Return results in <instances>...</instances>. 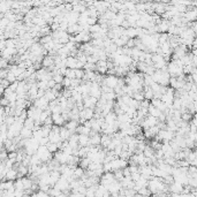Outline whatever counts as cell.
Here are the masks:
<instances>
[{"instance_id": "obj_30", "label": "cell", "mask_w": 197, "mask_h": 197, "mask_svg": "<svg viewBox=\"0 0 197 197\" xmlns=\"http://www.w3.org/2000/svg\"><path fill=\"white\" fill-rule=\"evenodd\" d=\"M90 164H91V161L88 159L87 157H85V158H81V161H80V165H79V166L82 167L84 171H87L88 167H89V165H90Z\"/></svg>"}, {"instance_id": "obj_26", "label": "cell", "mask_w": 197, "mask_h": 197, "mask_svg": "<svg viewBox=\"0 0 197 197\" xmlns=\"http://www.w3.org/2000/svg\"><path fill=\"white\" fill-rule=\"evenodd\" d=\"M149 115L155 117V118H159L160 115H161V112H160L157 107L153 106V105H150V107H149Z\"/></svg>"}, {"instance_id": "obj_52", "label": "cell", "mask_w": 197, "mask_h": 197, "mask_svg": "<svg viewBox=\"0 0 197 197\" xmlns=\"http://www.w3.org/2000/svg\"><path fill=\"white\" fill-rule=\"evenodd\" d=\"M193 55H194V57L197 58V50H194L193 49Z\"/></svg>"}, {"instance_id": "obj_2", "label": "cell", "mask_w": 197, "mask_h": 197, "mask_svg": "<svg viewBox=\"0 0 197 197\" xmlns=\"http://www.w3.org/2000/svg\"><path fill=\"white\" fill-rule=\"evenodd\" d=\"M118 84H119V77H117L115 75H107L104 77L102 85H106L107 88L114 90L118 87Z\"/></svg>"}, {"instance_id": "obj_24", "label": "cell", "mask_w": 197, "mask_h": 197, "mask_svg": "<svg viewBox=\"0 0 197 197\" xmlns=\"http://www.w3.org/2000/svg\"><path fill=\"white\" fill-rule=\"evenodd\" d=\"M112 143V136L106 135V134H103L102 135V147L105 148V150L107 149V147Z\"/></svg>"}, {"instance_id": "obj_29", "label": "cell", "mask_w": 197, "mask_h": 197, "mask_svg": "<svg viewBox=\"0 0 197 197\" xmlns=\"http://www.w3.org/2000/svg\"><path fill=\"white\" fill-rule=\"evenodd\" d=\"M47 149H49V151L51 152L52 155H55V153L59 151V147H58V144L51 143V142L47 144Z\"/></svg>"}, {"instance_id": "obj_47", "label": "cell", "mask_w": 197, "mask_h": 197, "mask_svg": "<svg viewBox=\"0 0 197 197\" xmlns=\"http://www.w3.org/2000/svg\"><path fill=\"white\" fill-rule=\"evenodd\" d=\"M141 178H142V174H141V173H134V174H132V180H133L134 182H138Z\"/></svg>"}, {"instance_id": "obj_38", "label": "cell", "mask_w": 197, "mask_h": 197, "mask_svg": "<svg viewBox=\"0 0 197 197\" xmlns=\"http://www.w3.org/2000/svg\"><path fill=\"white\" fill-rule=\"evenodd\" d=\"M16 121V118L13 117V115H8L7 118H6V121H5V123L8 126V127H11V126H13L14 123H15Z\"/></svg>"}, {"instance_id": "obj_25", "label": "cell", "mask_w": 197, "mask_h": 197, "mask_svg": "<svg viewBox=\"0 0 197 197\" xmlns=\"http://www.w3.org/2000/svg\"><path fill=\"white\" fill-rule=\"evenodd\" d=\"M125 34L127 35V36H128L130 39H134V38L138 37V32H137L136 28H129V29H126Z\"/></svg>"}, {"instance_id": "obj_21", "label": "cell", "mask_w": 197, "mask_h": 197, "mask_svg": "<svg viewBox=\"0 0 197 197\" xmlns=\"http://www.w3.org/2000/svg\"><path fill=\"white\" fill-rule=\"evenodd\" d=\"M143 92H144V98L148 99V100H150V102H151L152 99L155 98V92L152 91V89L150 87H144Z\"/></svg>"}, {"instance_id": "obj_8", "label": "cell", "mask_w": 197, "mask_h": 197, "mask_svg": "<svg viewBox=\"0 0 197 197\" xmlns=\"http://www.w3.org/2000/svg\"><path fill=\"white\" fill-rule=\"evenodd\" d=\"M183 17L188 21L189 23L196 22L197 20V8L195 9H190V11H187L185 14H183Z\"/></svg>"}, {"instance_id": "obj_7", "label": "cell", "mask_w": 197, "mask_h": 197, "mask_svg": "<svg viewBox=\"0 0 197 197\" xmlns=\"http://www.w3.org/2000/svg\"><path fill=\"white\" fill-rule=\"evenodd\" d=\"M55 188H58L59 190H61L62 193H66L67 190H70V183H69L68 180H66V179L61 178L58 183L55 185Z\"/></svg>"}, {"instance_id": "obj_22", "label": "cell", "mask_w": 197, "mask_h": 197, "mask_svg": "<svg viewBox=\"0 0 197 197\" xmlns=\"http://www.w3.org/2000/svg\"><path fill=\"white\" fill-rule=\"evenodd\" d=\"M118 121H119V123H133V119L128 117L126 113H122L118 115Z\"/></svg>"}, {"instance_id": "obj_18", "label": "cell", "mask_w": 197, "mask_h": 197, "mask_svg": "<svg viewBox=\"0 0 197 197\" xmlns=\"http://www.w3.org/2000/svg\"><path fill=\"white\" fill-rule=\"evenodd\" d=\"M90 145H92V147L102 145V135L100 134H95L92 137H90Z\"/></svg>"}, {"instance_id": "obj_6", "label": "cell", "mask_w": 197, "mask_h": 197, "mask_svg": "<svg viewBox=\"0 0 197 197\" xmlns=\"http://www.w3.org/2000/svg\"><path fill=\"white\" fill-rule=\"evenodd\" d=\"M110 70L108 69V61L105 60H99L97 64H96V72H98L99 74H105Z\"/></svg>"}, {"instance_id": "obj_45", "label": "cell", "mask_w": 197, "mask_h": 197, "mask_svg": "<svg viewBox=\"0 0 197 197\" xmlns=\"http://www.w3.org/2000/svg\"><path fill=\"white\" fill-rule=\"evenodd\" d=\"M150 105H151V102L148 100V99H144L143 102H141V107H142V108H148L149 110Z\"/></svg>"}, {"instance_id": "obj_41", "label": "cell", "mask_w": 197, "mask_h": 197, "mask_svg": "<svg viewBox=\"0 0 197 197\" xmlns=\"http://www.w3.org/2000/svg\"><path fill=\"white\" fill-rule=\"evenodd\" d=\"M62 87L65 89H72V80L68 77H65L64 82H62Z\"/></svg>"}, {"instance_id": "obj_31", "label": "cell", "mask_w": 197, "mask_h": 197, "mask_svg": "<svg viewBox=\"0 0 197 197\" xmlns=\"http://www.w3.org/2000/svg\"><path fill=\"white\" fill-rule=\"evenodd\" d=\"M133 98L136 99L137 102H143L144 99V92L143 91H136V92H134L133 95Z\"/></svg>"}, {"instance_id": "obj_28", "label": "cell", "mask_w": 197, "mask_h": 197, "mask_svg": "<svg viewBox=\"0 0 197 197\" xmlns=\"http://www.w3.org/2000/svg\"><path fill=\"white\" fill-rule=\"evenodd\" d=\"M143 155L145 156L147 158H149V159H150V158H152V157L156 155V151L151 148V147H150V145H148V147H147V149L144 150Z\"/></svg>"}, {"instance_id": "obj_10", "label": "cell", "mask_w": 197, "mask_h": 197, "mask_svg": "<svg viewBox=\"0 0 197 197\" xmlns=\"http://www.w3.org/2000/svg\"><path fill=\"white\" fill-rule=\"evenodd\" d=\"M168 189H170L171 194H182L185 190V186H182L181 183L174 181L171 186H168Z\"/></svg>"}, {"instance_id": "obj_3", "label": "cell", "mask_w": 197, "mask_h": 197, "mask_svg": "<svg viewBox=\"0 0 197 197\" xmlns=\"http://www.w3.org/2000/svg\"><path fill=\"white\" fill-rule=\"evenodd\" d=\"M159 119L155 117H151V115H148V117L144 119L142 123H141V127L143 129H148L151 128V127H156V126L159 125Z\"/></svg>"}, {"instance_id": "obj_20", "label": "cell", "mask_w": 197, "mask_h": 197, "mask_svg": "<svg viewBox=\"0 0 197 197\" xmlns=\"http://www.w3.org/2000/svg\"><path fill=\"white\" fill-rule=\"evenodd\" d=\"M34 135V132L31 130V129H28L27 127H23V129L21 130V134H20V136L22 140H28V138H31Z\"/></svg>"}, {"instance_id": "obj_19", "label": "cell", "mask_w": 197, "mask_h": 197, "mask_svg": "<svg viewBox=\"0 0 197 197\" xmlns=\"http://www.w3.org/2000/svg\"><path fill=\"white\" fill-rule=\"evenodd\" d=\"M118 121V115L114 112H111L105 117V123L107 125H114Z\"/></svg>"}, {"instance_id": "obj_16", "label": "cell", "mask_w": 197, "mask_h": 197, "mask_svg": "<svg viewBox=\"0 0 197 197\" xmlns=\"http://www.w3.org/2000/svg\"><path fill=\"white\" fill-rule=\"evenodd\" d=\"M79 144L81 148H85L90 145V136L88 135H79Z\"/></svg>"}, {"instance_id": "obj_14", "label": "cell", "mask_w": 197, "mask_h": 197, "mask_svg": "<svg viewBox=\"0 0 197 197\" xmlns=\"http://www.w3.org/2000/svg\"><path fill=\"white\" fill-rule=\"evenodd\" d=\"M67 68L69 69H79V60L75 57L67 58Z\"/></svg>"}, {"instance_id": "obj_33", "label": "cell", "mask_w": 197, "mask_h": 197, "mask_svg": "<svg viewBox=\"0 0 197 197\" xmlns=\"http://www.w3.org/2000/svg\"><path fill=\"white\" fill-rule=\"evenodd\" d=\"M140 195H142V196L144 197H150V195H151V191H150V189H149L148 187H143V188H141L140 190H138V193Z\"/></svg>"}, {"instance_id": "obj_37", "label": "cell", "mask_w": 197, "mask_h": 197, "mask_svg": "<svg viewBox=\"0 0 197 197\" xmlns=\"http://www.w3.org/2000/svg\"><path fill=\"white\" fill-rule=\"evenodd\" d=\"M24 127H27L28 129H31V130H34L35 128V121L30 118H28L27 120L24 121Z\"/></svg>"}, {"instance_id": "obj_17", "label": "cell", "mask_w": 197, "mask_h": 197, "mask_svg": "<svg viewBox=\"0 0 197 197\" xmlns=\"http://www.w3.org/2000/svg\"><path fill=\"white\" fill-rule=\"evenodd\" d=\"M72 135L73 134L70 133L66 127H60V137H61V141H62V142H65V141H69V138H70Z\"/></svg>"}, {"instance_id": "obj_40", "label": "cell", "mask_w": 197, "mask_h": 197, "mask_svg": "<svg viewBox=\"0 0 197 197\" xmlns=\"http://www.w3.org/2000/svg\"><path fill=\"white\" fill-rule=\"evenodd\" d=\"M53 80L55 81V83L57 84H62V82H64V80H65V76H62V75H60V74H54L53 75Z\"/></svg>"}, {"instance_id": "obj_46", "label": "cell", "mask_w": 197, "mask_h": 197, "mask_svg": "<svg viewBox=\"0 0 197 197\" xmlns=\"http://www.w3.org/2000/svg\"><path fill=\"white\" fill-rule=\"evenodd\" d=\"M8 73H9V68L1 69V72H0V77H1V80H4V79H6V77H7Z\"/></svg>"}, {"instance_id": "obj_1", "label": "cell", "mask_w": 197, "mask_h": 197, "mask_svg": "<svg viewBox=\"0 0 197 197\" xmlns=\"http://www.w3.org/2000/svg\"><path fill=\"white\" fill-rule=\"evenodd\" d=\"M174 99H175V90L172 89V88H168V89H167V92L161 97V100L168 106V108H172V107H173Z\"/></svg>"}, {"instance_id": "obj_50", "label": "cell", "mask_w": 197, "mask_h": 197, "mask_svg": "<svg viewBox=\"0 0 197 197\" xmlns=\"http://www.w3.org/2000/svg\"><path fill=\"white\" fill-rule=\"evenodd\" d=\"M50 143V140H49V137H44V138H42L41 140V142H39V144L41 145H43V147H47V144Z\"/></svg>"}, {"instance_id": "obj_34", "label": "cell", "mask_w": 197, "mask_h": 197, "mask_svg": "<svg viewBox=\"0 0 197 197\" xmlns=\"http://www.w3.org/2000/svg\"><path fill=\"white\" fill-rule=\"evenodd\" d=\"M22 179H17V180L14 182V188H15L16 190H24V186H23Z\"/></svg>"}, {"instance_id": "obj_13", "label": "cell", "mask_w": 197, "mask_h": 197, "mask_svg": "<svg viewBox=\"0 0 197 197\" xmlns=\"http://www.w3.org/2000/svg\"><path fill=\"white\" fill-rule=\"evenodd\" d=\"M79 121H75V120H69L66 125H65V127L68 129L69 132L72 134H75L76 130H77V128H79Z\"/></svg>"}, {"instance_id": "obj_36", "label": "cell", "mask_w": 197, "mask_h": 197, "mask_svg": "<svg viewBox=\"0 0 197 197\" xmlns=\"http://www.w3.org/2000/svg\"><path fill=\"white\" fill-rule=\"evenodd\" d=\"M61 194H62V191L59 190L58 188H55V187H54V188H51L49 191V195L51 197H58L59 195H61Z\"/></svg>"}, {"instance_id": "obj_43", "label": "cell", "mask_w": 197, "mask_h": 197, "mask_svg": "<svg viewBox=\"0 0 197 197\" xmlns=\"http://www.w3.org/2000/svg\"><path fill=\"white\" fill-rule=\"evenodd\" d=\"M84 69H76V79H79V80H83L84 77Z\"/></svg>"}, {"instance_id": "obj_4", "label": "cell", "mask_w": 197, "mask_h": 197, "mask_svg": "<svg viewBox=\"0 0 197 197\" xmlns=\"http://www.w3.org/2000/svg\"><path fill=\"white\" fill-rule=\"evenodd\" d=\"M102 85L99 83H96V82H92L91 83V88H90V94H89V96H91V97H95V98L97 99H100L102 98Z\"/></svg>"}, {"instance_id": "obj_12", "label": "cell", "mask_w": 197, "mask_h": 197, "mask_svg": "<svg viewBox=\"0 0 197 197\" xmlns=\"http://www.w3.org/2000/svg\"><path fill=\"white\" fill-rule=\"evenodd\" d=\"M52 119H53V123L55 126L62 127L64 125H66L67 122L65 120V118L62 117V114H52Z\"/></svg>"}, {"instance_id": "obj_11", "label": "cell", "mask_w": 197, "mask_h": 197, "mask_svg": "<svg viewBox=\"0 0 197 197\" xmlns=\"http://www.w3.org/2000/svg\"><path fill=\"white\" fill-rule=\"evenodd\" d=\"M53 66H55L54 58L51 57V55H46V57L44 58L43 62H42V67H43V68L49 69V68H51V67H53Z\"/></svg>"}, {"instance_id": "obj_9", "label": "cell", "mask_w": 197, "mask_h": 197, "mask_svg": "<svg viewBox=\"0 0 197 197\" xmlns=\"http://www.w3.org/2000/svg\"><path fill=\"white\" fill-rule=\"evenodd\" d=\"M69 157L67 153H65L64 151H58L55 155H54V159L58 160L61 165H64V164H68V160H69Z\"/></svg>"}, {"instance_id": "obj_5", "label": "cell", "mask_w": 197, "mask_h": 197, "mask_svg": "<svg viewBox=\"0 0 197 197\" xmlns=\"http://www.w3.org/2000/svg\"><path fill=\"white\" fill-rule=\"evenodd\" d=\"M99 99L95 98V97H91V96H87L84 97L83 104H84V108H94L95 110L96 106H97V103H98Z\"/></svg>"}, {"instance_id": "obj_44", "label": "cell", "mask_w": 197, "mask_h": 197, "mask_svg": "<svg viewBox=\"0 0 197 197\" xmlns=\"http://www.w3.org/2000/svg\"><path fill=\"white\" fill-rule=\"evenodd\" d=\"M129 170L132 172V174H134V173H140V166H138V165H129Z\"/></svg>"}, {"instance_id": "obj_49", "label": "cell", "mask_w": 197, "mask_h": 197, "mask_svg": "<svg viewBox=\"0 0 197 197\" xmlns=\"http://www.w3.org/2000/svg\"><path fill=\"white\" fill-rule=\"evenodd\" d=\"M123 175H125V178H132V172H130V170H129V166L126 167V168H123Z\"/></svg>"}, {"instance_id": "obj_42", "label": "cell", "mask_w": 197, "mask_h": 197, "mask_svg": "<svg viewBox=\"0 0 197 197\" xmlns=\"http://www.w3.org/2000/svg\"><path fill=\"white\" fill-rule=\"evenodd\" d=\"M114 156L115 157H120L121 156V153L123 152V149H122V144H120V145H118V147H115V149H114Z\"/></svg>"}, {"instance_id": "obj_35", "label": "cell", "mask_w": 197, "mask_h": 197, "mask_svg": "<svg viewBox=\"0 0 197 197\" xmlns=\"http://www.w3.org/2000/svg\"><path fill=\"white\" fill-rule=\"evenodd\" d=\"M65 77H68L70 80H75L76 79V69H67V73H66V76Z\"/></svg>"}, {"instance_id": "obj_39", "label": "cell", "mask_w": 197, "mask_h": 197, "mask_svg": "<svg viewBox=\"0 0 197 197\" xmlns=\"http://www.w3.org/2000/svg\"><path fill=\"white\" fill-rule=\"evenodd\" d=\"M37 85H38V89H41V90H45V91L49 90V84H47V82H45V81H39V82H37Z\"/></svg>"}, {"instance_id": "obj_32", "label": "cell", "mask_w": 197, "mask_h": 197, "mask_svg": "<svg viewBox=\"0 0 197 197\" xmlns=\"http://www.w3.org/2000/svg\"><path fill=\"white\" fill-rule=\"evenodd\" d=\"M114 178L115 180L119 182H121L123 179H125V175H123V171L122 170H119V171H115L114 172Z\"/></svg>"}, {"instance_id": "obj_27", "label": "cell", "mask_w": 197, "mask_h": 197, "mask_svg": "<svg viewBox=\"0 0 197 197\" xmlns=\"http://www.w3.org/2000/svg\"><path fill=\"white\" fill-rule=\"evenodd\" d=\"M22 180H23V186H24V190H30L31 187H32V185H34V181H32V180H31L29 176H24Z\"/></svg>"}, {"instance_id": "obj_23", "label": "cell", "mask_w": 197, "mask_h": 197, "mask_svg": "<svg viewBox=\"0 0 197 197\" xmlns=\"http://www.w3.org/2000/svg\"><path fill=\"white\" fill-rule=\"evenodd\" d=\"M49 140L51 143H55V144H59L62 142L60 137V133H53V132H51V134H50V136H49Z\"/></svg>"}, {"instance_id": "obj_48", "label": "cell", "mask_w": 197, "mask_h": 197, "mask_svg": "<svg viewBox=\"0 0 197 197\" xmlns=\"http://www.w3.org/2000/svg\"><path fill=\"white\" fill-rule=\"evenodd\" d=\"M16 158H17V151L8 153V159H11V160H13V161H15L16 163Z\"/></svg>"}, {"instance_id": "obj_51", "label": "cell", "mask_w": 197, "mask_h": 197, "mask_svg": "<svg viewBox=\"0 0 197 197\" xmlns=\"http://www.w3.org/2000/svg\"><path fill=\"white\" fill-rule=\"evenodd\" d=\"M37 196L38 197H51L47 193H44V191H41V190L37 193Z\"/></svg>"}, {"instance_id": "obj_15", "label": "cell", "mask_w": 197, "mask_h": 197, "mask_svg": "<svg viewBox=\"0 0 197 197\" xmlns=\"http://www.w3.org/2000/svg\"><path fill=\"white\" fill-rule=\"evenodd\" d=\"M17 175H19V172L14 168L7 171V174H6V181H16L17 180Z\"/></svg>"}]
</instances>
